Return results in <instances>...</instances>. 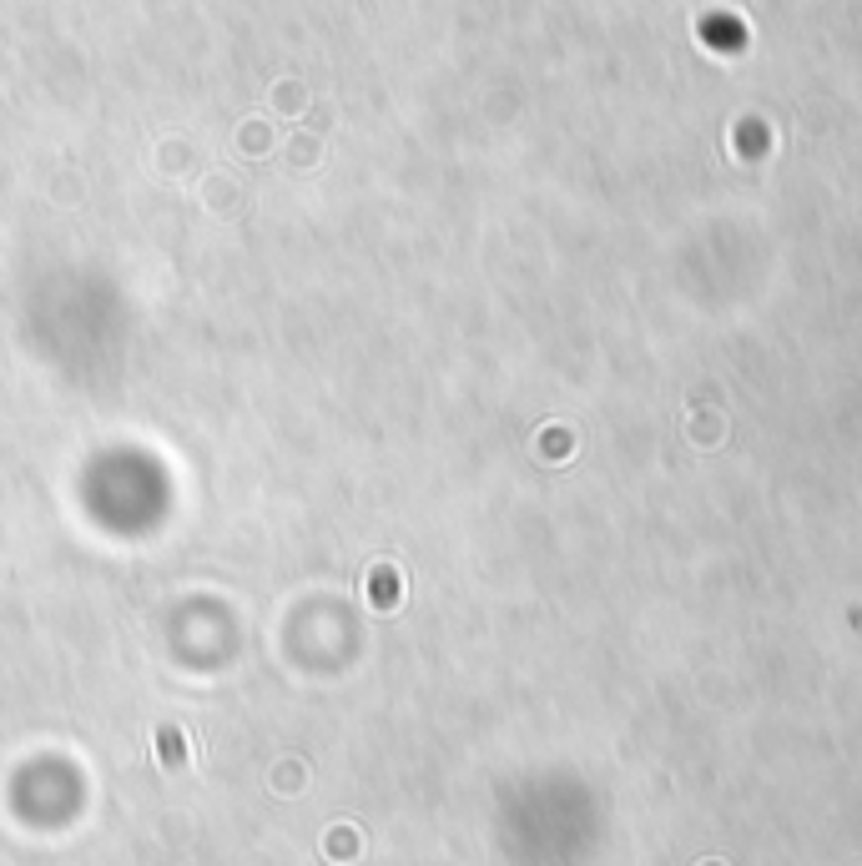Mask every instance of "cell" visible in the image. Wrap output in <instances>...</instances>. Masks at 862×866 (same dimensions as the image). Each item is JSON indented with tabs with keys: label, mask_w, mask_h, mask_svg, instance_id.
Returning <instances> with one entry per match:
<instances>
[{
	"label": "cell",
	"mask_w": 862,
	"mask_h": 866,
	"mask_svg": "<svg viewBox=\"0 0 862 866\" xmlns=\"http://www.w3.org/2000/svg\"><path fill=\"white\" fill-rule=\"evenodd\" d=\"M288 152H293V167H313L318 156H323V141H318V137H293Z\"/></svg>",
	"instance_id": "1"
},
{
	"label": "cell",
	"mask_w": 862,
	"mask_h": 866,
	"mask_svg": "<svg viewBox=\"0 0 862 866\" xmlns=\"http://www.w3.org/2000/svg\"><path fill=\"white\" fill-rule=\"evenodd\" d=\"M237 146H248L252 156H263L267 152V126L263 122H248L242 131H237Z\"/></svg>",
	"instance_id": "2"
},
{
	"label": "cell",
	"mask_w": 862,
	"mask_h": 866,
	"mask_svg": "<svg viewBox=\"0 0 862 866\" xmlns=\"http://www.w3.org/2000/svg\"><path fill=\"white\" fill-rule=\"evenodd\" d=\"M273 106H288V111H298L303 106V86H298V81H278V91H273Z\"/></svg>",
	"instance_id": "3"
}]
</instances>
